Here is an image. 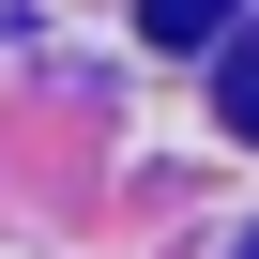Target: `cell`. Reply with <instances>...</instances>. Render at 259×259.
Listing matches in <instances>:
<instances>
[{
	"instance_id": "3957f363",
	"label": "cell",
	"mask_w": 259,
	"mask_h": 259,
	"mask_svg": "<svg viewBox=\"0 0 259 259\" xmlns=\"http://www.w3.org/2000/svg\"><path fill=\"white\" fill-rule=\"evenodd\" d=\"M244 259H259V244H244Z\"/></svg>"
},
{
	"instance_id": "6da1fadb",
	"label": "cell",
	"mask_w": 259,
	"mask_h": 259,
	"mask_svg": "<svg viewBox=\"0 0 259 259\" xmlns=\"http://www.w3.org/2000/svg\"><path fill=\"white\" fill-rule=\"evenodd\" d=\"M213 122H229V138H244V153H259V31H244V46H229V61H213Z\"/></svg>"
},
{
	"instance_id": "7a4b0ae2",
	"label": "cell",
	"mask_w": 259,
	"mask_h": 259,
	"mask_svg": "<svg viewBox=\"0 0 259 259\" xmlns=\"http://www.w3.org/2000/svg\"><path fill=\"white\" fill-rule=\"evenodd\" d=\"M138 31H153V46H213V31H229V0H153Z\"/></svg>"
}]
</instances>
